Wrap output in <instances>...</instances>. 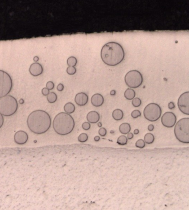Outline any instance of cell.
<instances>
[{"label": "cell", "mask_w": 189, "mask_h": 210, "mask_svg": "<svg viewBox=\"0 0 189 210\" xmlns=\"http://www.w3.org/2000/svg\"><path fill=\"white\" fill-rule=\"evenodd\" d=\"M27 126L35 134L41 135L47 132L51 128L52 120L47 112L38 110L29 114L27 119Z\"/></svg>", "instance_id": "1"}, {"label": "cell", "mask_w": 189, "mask_h": 210, "mask_svg": "<svg viewBox=\"0 0 189 210\" xmlns=\"http://www.w3.org/2000/svg\"><path fill=\"white\" fill-rule=\"evenodd\" d=\"M101 56L103 62L109 66H115L124 60L125 52L121 44L116 42H109L101 48Z\"/></svg>", "instance_id": "2"}, {"label": "cell", "mask_w": 189, "mask_h": 210, "mask_svg": "<svg viewBox=\"0 0 189 210\" xmlns=\"http://www.w3.org/2000/svg\"><path fill=\"white\" fill-rule=\"evenodd\" d=\"M75 127V121L70 114L61 112L57 114L53 121V127L58 135L65 136L72 132Z\"/></svg>", "instance_id": "3"}, {"label": "cell", "mask_w": 189, "mask_h": 210, "mask_svg": "<svg viewBox=\"0 0 189 210\" xmlns=\"http://www.w3.org/2000/svg\"><path fill=\"white\" fill-rule=\"evenodd\" d=\"M18 105L16 98L7 95L0 98V113L4 116H11L17 111Z\"/></svg>", "instance_id": "4"}, {"label": "cell", "mask_w": 189, "mask_h": 210, "mask_svg": "<svg viewBox=\"0 0 189 210\" xmlns=\"http://www.w3.org/2000/svg\"><path fill=\"white\" fill-rule=\"evenodd\" d=\"M174 134L180 142L189 143V118H183L175 124Z\"/></svg>", "instance_id": "5"}, {"label": "cell", "mask_w": 189, "mask_h": 210, "mask_svg": "<svg viewBox=\"0 0 189 210\" xmlns=\"http://www.w3.org/2000/svg\"><path fill=\"white\" fill-rule=\"evenodd\" d=\"M13 87V81L8 73L0 70V98L8 95Z\"/></svg>", "instance_id": "6"}, {"label": "cell", "mask_w": 189, "mask_h": 210, "mask_svg": "<svg viewBox=\"0 0 189 210\" xmlns=\"http://www.w3.org/2000/svg\"><path fill=\"white\" fill-rule=\"evenodd\" d=\"M162 110L160 106L155 103L148 104L143 111L145 119L150 122H155L160 118Z\"/></svg>", "instance_id": "7"}, {"label": "cell", "mask_w": 189, "mask_h": 210, "mask_svg": "<svg viewBox=\"0 0 189 210\" xmlns=\"http://www.w3.org/2000/svg\"><path fill=\"white\" fill-rule=\"evenodd\" d=\"M125 82L129 88L139 87L143 82L142 74L137 70L130 71L125 76Z\"/></svg>", "instance_id": "8"}, {"label": "cell", "mask_w": 189, "mask_h": 210, "mask_svg": "<svg viewBox=\"0 0 189 210\" xmlns=\"http://www.w3.org/2000/svg\"><path fill=\"white\" fill-rule=\"evenodd\" d=\"M179 110L184 114L189 115V92L182 93L178 101Z\"/></svg>", "instance_id": "9"}, {"label": "cell", "mask_w": 189, "mask_h": 210, "mask_svg": "<svg viewBox=\"0 0 189 210\" xmlns=\"http://www.w3.org/2000/svg\"><path fill=\"white\" fill-rule=\"evenodd\" d=\"M161 124L167 128L173 127L176 123V116L172 112H166L161 117Z\"/></svg>", "instance_id": "10"}, {"label": "cell", "mask_w": 189, "mask_h": 210, "mask_svg": "<svg viewBox=\"0 0 189 210\" xmlns=\"http://www.w3.org/2000/svg\"><path fill=\"white\" fill-rule=\"evenodd\" d=\"M29 140L28 134L24 131H18L14 135V141L18 145H24Z\"/></svg>", "instance_id": "11"}, {"label": "cell", "mask_w": 189, "mask_h": 210, "mask_svg": "<svg viewBox=\"0 0 189 210\" xmlns=\"http://www.w3.org/2000/svg\"><path fill=\"white\" fill-rule=\"evenodd\" d=\"M29 71L32 76L35 77L38 76L42 74L43 72V68L39 63L34 62L30 66Z\"/></svg>", "instance_id": "12"}, {"label": "cell", "mask_w": 189, "mask_h": 210, "mask_svg": "<svg viewBox=\"0 0 189 210\" xmlns=\"http://www.w3.org/2000/svg\"><path fill=\"white\" fill-rule=\"evenodd\" d=\"M74 101L76 104L79 106H84L88 103V96L84 92H80L75 95Z\"/></svg>", "instance_id": "13"}, {"label": "cell", "mask_w": 189, "mask_h": 210, "mask_svg": "<svg viewBox=\"0 0 189 210\" xmlns=\"http://www.w3.org/2000/svg\"><path fill=\"white\" fill-rule=\"evenodd\" d=\"M104 99L103 96L100 93H96L91 98L92 105L96 107H101L103 105Z\"/></svg>", "instance_id": "14"}, {"label": "cell", "mask_w": 189, "mask_h": 210, "mask_svg": "<svg viewBox=\"0 0 189 210\" xmlns=\"http://www.w3.org/2000/svg\"><path fill=\"white\" fill-rule=\"evenodd\" d=\"M87 119L90 124H96L100 120V114L95 111H92L87 115Z\"/></svg>", "instance_id": "15"}, {"label": "cell", "mask_w": 189, "mask_h": 210, "mask_svg": "<svg viewBox=\"0 0 189 210\" xmlns=\"http://www.w3.org/2000/svg\"><path fill=\"white\" fill-rule=\"evenodd\" d=\"M120 132L123 135H127L131 131V126L128 123H123L120 125L119 128Z\"/></svg>", "instance_id": "16"}, {"label": "cell", "mask_w": 189, "mask_h": 210, "mask_svg": "<svg viewBox=\"0 0 189 210\" xmlns=\"http://www.w3.org/2000/svg\"><path fill=\"white\" fill-rule=\"evenodd\" d=\"M123 116H124V113L120 109H116L114 110L112 113L113 118L116 121H120L123 119Z\"/></svg>", "instance_id": "17"}, {"label": "cell", "mask_w": 189, "mask_h": 210, "mask_svg": "<svg viewBox=\"0 0 189 210\" xmlns=\"http://www.w3.org/2000/svg\"><path fill=\"white\" fill-rule=\"evenodd\" d=\"M136 93L133 88H129L127 89L124 92V97L128 100H132L135 97Z\"/></svg>", "instance_id": "18"}, {"label": "cell", "mask_w": 189, "mask_h": 210, "mask_svg": "<svg viewBox=\"0 0 189 210\" xmlns=\"http://www.w3.org/2000/svg\"><path fill=\"white\" fill-rule=\"evenodd\" d=\"M75 106L72 102H68L67 104H65L64 106L65 112L67 113L68 114H71L75 111Z\"/></svg>", "instance_id": "19"}, {"label": "cell", "mask_w": 189, "mask_h": 210, "mask_svg": "<svg viewBox=\"0 0 189 210\" xmlns=\"http://www.w3.org/2000/svg\"><path fill=\"white\" fill-rule=\"evenodd\" d=\"M154 140H155L154 136L153 135V133H146L145 135L144 138V141L145 143H147V144L153 143L154 142Z\"/></svg>", "instance_id": "20"}, {"label": "cell", "mask_w": 189, "mask_h": 210, "mask_svg": "<svg viewBox=\"0 0 189 210\" xmlns=\"http://www.w3.org/2000/svg\"><path fill=\"white\" fill-rule=\"evenodd\" d=\"M57 94L53 92H49L47 96V101L50 104H53L56 102L57 101Z\"/></svg>", "instance_id": "21"}, {"label": "cell", "mask_w": 189, "mask_h": 210, "mask_svg": "<svg viewBox=\"0 0 189 210\" xmlns=\"http://www.w3.org/2000/svg\"><path fill=\"white\" fill-rule=\"evenodd\" d=\"M77 62H78L77 59L76 58V57L74 56H70L69 57L67 61V63L68 66L75 67L77 64Z\"/></svg>", "instance_id": "22"}, {"label": "cell", "mask_w": 189, "mask_h": 210, "mask_svg": "<svg viewBox=\"0 0 189 210\" xmlns=\"http://www.w3.org/2000/svg\"><path fill=\"white\" fill-rule=\"evenodd\" d=\"M128 142V138L125 136L122 135L119 136L117 140V143L119 145H126Z\"/></svg>", "instance_id": "23"}, {"label": "cell", "mask_w": 189, "mask_h": 210, "mask_svg": "<svg viewBox=\"0 0 189 210\" xmlns=\"http://www.w3.org/2000/svg\"><path fill=\"white\" fill-rule=\"evenodd\" d=\"M88 139V135L86 133H82L78 136V140L79 142L84 143L87 141Z\"/></svg>", "instance_id": "24"}, {"label": "cell", "mask_w": 189, "mask_h": 210, "mask_svg": "<svg viewBox=\"0 0 189 210\" xmlns=\"http://www.w3.org/2000/svg\"><path fill=\"white\" fill-rule=\"evenodd\" d=\"M132 105L134 107H138L140 106L142 104V101L138 97H134V99L132 100Z\"/></svg>", "instance_id": "25"}, {"label": "cell", "mask_w": 189, "mask_h": 210, "mask_svg": "<svg viewBox=\"0 0 189 210\" xmlns=\"http://www.w3.org/2000/svg\"><path fill=\"white\" fill-rule=\"evenodd\" d=\"M77 72V70L75 67L68 66L67 68V73L69 75H74Z\"/></svg>", "instance_id": "26"}, {"label": "cell", "mask_w": 189, "mask_h": 210, "mask_svg": "<svg viewBox=\"0 0 189 210\" xmlns=\"http://www.w3.org/2000/svg\"><path fill=\"white\" fill-rule=\"evenodd\" d=\"M135 146L137 147L140 148H142L145 147V142L144 140L140 139V140H137L135 143Z\"/></svg>", "instance_id": "27"}, {"label": "cell", "mask_w": 189, "mask_h": 210, "mask_svg": "<svg viewBox=\"0 0 189 210\" xmlns=\"http://www.w3.org/2000/svg\"><path fill=\"white\" fill-rule=\"evenodd\" d=\"M141 115H142V114L140 111L137 110H134L131 114V116L133 119H137V117L141 116Z\"/></svg>", "instance_id": "28"}, {"label": "cell", "mask_w": 189, "mask_h": 210, "mask_svg": "<svg viewBox=\"0 0 189 210\" xmlns=\"http://www.w3.org/2000/svg\"><path fill=\"white\" fill-rule=\"evenodd\" d=\"M106 133H107V131H106V130L105 128L101 127L99 130V135H100L101 137H104L106 135Z\"/></svg>", "instance_id": "29"}, {"label": "cell", "mask_w": 189, "mask_h": 210, "mask_svg": "<svg viewBox=\"0 0 189 210\" xmlns=\"http://www.w3.org/2000/svg\"><path fill=\"white\" fill-rule=\"evenodd\" d=\"M91 124L89 122H84L82 124V128H83V130H86V131L89 130L91 128Z\"/></svg>", "instance_id": "30"}, {"label": "cell", "mask_w": 189, "mask_h": 210, "mask_svg": "<svg viewBox=\"0 0 189 210\" xmlns=\"http://www.w3.org/2000/svg\"><path fill=\"white\" fill-rule=\"evenodd\" d=\"M55 87V84L52 81H48L46 83V88H48L49 90H53Z\"/></svg>", "instance_id": "31"}, {"label": "cell", "mask_w": 189, "mask_h": 210, "mask_svg": "<svg viewBox=\"0 0 189 210\" xmlns=\"http://www.w3.org/2000/svg\"><path fill=\"white\" fill-rule=\"evenodd\" d=\"M49 93V90H48V88H43L42 90V93L43 96H47Z\"/></svg>", "instance_id": "32"}, {"label": "cell", "mask_w": 189, "mask_h": 210, "mask_svg": "<svg viewBox=\"0 0 189 210\" xmlns=\"http://www.w3.org/2000/svg\"><path fill=\"white\" fill-rule=\"evenodd\" d=\"M4 124V118L2 114L0 113V128L2 127Z\"/></svg>", "instance_id": "33"}, {"label": "cell", "mask_w": 189, "mask_h": 210, "mask_svg": "<svg viewBox=\"0 0 189 210\" xmlns=\"http://www.w3.org/2000/svg\"><path fill=\"white\" fill-rule=\"evenodd\" d=\"M57 89L58 91H62L64 90V85L62 83H60L57 86Z\"/></svg>", "instance_id": "34"}, {"label": "cell", "mask_w": 189, "mask_h": 210, "mask_svg": "<svg viewBox=\"0 0 189 210\" xmlns=\"http://www.w3.org/2000/svg\"><path fill=\"white\" fill-rule=\"evenodd\" d=\"M175 104L173 102H170L169 103L168 107L170 110H173L175 108Z\"/></svg>", "instance_id": "35"}, {"label": "cell", "mask_w": 189, "mask_h": 210, "mask_svg": "<svg viewBox=\"0 0 189 210\" xmlns=\"http://www.w3.org/2000/svg\"><path fill=\"white\" fill-rule=\"evenodd\" d=\"M133 136H134L133 133H131V132H129L128 133L127 138H128V140H131V139H132L133 138Z\"/></svg>", "instance_id": "36"}, {"label": "cell", "mask_w": 189, "mask_h": 210, "mask_svg": "<svg viewBox=\"0 0 189 210\" xmlns=\"http://www.w3.org/2000/svg\"><path fill=\"white\" fill-rule=\"evenodd\" d=\"M148 130L150 131H153L154 129V125L151 124H149V125L148 126Z\"/></svg>", "instance_id": "37"}, {"label": "cell", "mask_w": 189, "mask_h": 210, "mask_svg": "<svg viewBox=\"0 0 189 210\" xmlns=\"http://www.w3.org/2000/svg\"><path fill=\"white\" fill-rule=\"evenodd\" d=\"M100 139H101V138H100V137L98 136H96V137L94 138V141H96V142H98L100 140Z\"/></svg>", "instance_id": "38"}, {"label": "cell", "mask_w": 189, "mask_h": 210, "mask_svg": "<svg viewBox=\"0 0 189 210\" xmlns=\"http://www.w3.org/2000/svg\"><path fill=\"white\" fill-rule=\"evenodd\" d=\"M39 57L38 56H34V61L35 62H37L39 61Z\"/></svg>", "instance_id": "39"}, {"label": "cell", "mask_w": 189, "mask_h": 210, "mask_svg": "<svg viewBox=\"0 0 189 210\" xmlns=\"http://www.w3.org/2000/svg\"><path fill=\"white\" fill-rule=\"evenodd\" d=\"M115 93H116V92H115V90H111L110 91V95H111V96H114V95H115Z\"/></svg>", "instance_id": "40"}, {"label": "cell", "mask_w": 189, "mask_h": 210, "mask_svg": "<svg viewBox=\"0 0 189 210\" xmlns=\"http://www.w3.org/2000/svg\"><path fill=\"white\" fill-rule=\"evenodd\" d=\"M139 133V130H138V129H135L134 131V133L135 135H137Z\"/></svg>", "instance_id": "41"}, {"label": "cell", "mask_w": 189, "mask_h": 210, "mask_svg": "<svg viewBox=\"0 0 189 210\" xmlns=\"http://www.w3.org/2000/svg\"><path fill=\"white\" fill-rule=\"evenodd\" d=\"M98 126H99V127H101V123H99V124H98Z\"/></svg>", "instance_id": "42"}]
</instances>
